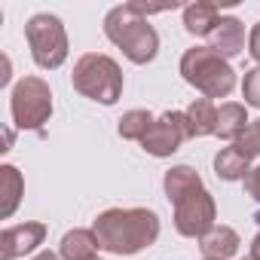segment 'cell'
Wrapping results in <instances>:
<instances>
[{"instance_id":"5","label":"cell","mask_w":260,"mask_h":260,"mask_svg":"<svg viewBox=\"0 0 260 260\" xmlns=\"http://www.w3.org/2000/svg\"><path fill=\"white\" fill-rule=\"evenodd\" d=\"M25 40L31 46V58L43 71H58L68 61V31L58 16L37 13L25 25Z\"/></svg>"},{"instance_id":"15","label":"cell","mask_w":260,"mask_h":260,"mask_svg":"<svg viewBox=\"0 0 260 260\" xmlns=\"http://www.w3.org/2000/svg\"><path fill=\"white\" fill-rule=\"evenodd\" d=\"M184 113H187V122H190L193 138L217 135V107H214L211 98H196V101H190V107H187Z\"/></svg>"},{"instance_id":"14","label":"cell","mask_w":260,"mask_h":260,"mask_svg":"<svg viewBox=\"0 0 260 260\" xmlns=\"http://www.w3.org/2000/svg\"><path fill=\"white\" fill-rule=\"evenodd\" d=\"M98 248H101V245H98L95 233L77 226V230H71V233L61 236L58 254H61V260H95V257H98Z\"/></svg>"},{"instance_id":"9","label":"cell","mask_w":260,"mask_h":260,"mask_svg":"<svg viewBox=\"0 0 260 260\" xmlns=\"http://www.w3.org/2000/svg\"><path fill=\"white\" fill-rule=\"evenodd\" d=\"M46 239V223L40 220H25L16 226H7L0 233V260H19L31 251H37Z\"/></svg>"},{"instance_id":"23","label":"cell","mask_w":260,"mask_h":260,"mask_svg":"<svg viewBox=\"0 0 260 260\" xmlns=\"http://www.w3.org/2000/svg\"><path fill=\"white\" fill-rule=\"evenodd\" d=\"M248 55L260 64V25H254L251 34H248Z\"/></svg>"},{"instance_id":"10","label":"cell","mask_w":260,"mask_h":260,"mask_svg":"<svg viewBox=\"0 0 260 260\" xmlns=\"http://www.w3.org/2000/svg\"><path fill=\"white\" fill-rule=\"evenodd\" d=\"M205 40H208L211 52H217L220 58L230 61V58H236L245 49V25L236 16H220V22L214 25V31Z\"/></svg>"},{"instance_id":"20","label":"cell","mask_w":260,"mask_h":260,"mask_svg":"<svg viewBox=\"0 0 260 260\" xmlns=\"http://www.w3.org/2000/svg\"><path fill=\"white\" fill-rule=\"evenodd\" d=\"M233 144H236V147H239V150H242V153L251 159V162H254V159L260 156V132H257V125L251 122V125L245 128V132H242V135H239Z\"/></svg>"},{"instance_id":"29","label":"cell","mask_w":260,"mask_h":260,"mask_svg":"<svg viewBox=\"0 0 260 260\" xmlns=\"http://www.w3.org/2000/svg\"><path fill=\"white\" fill-rule=\"evenodd\" d=\"M95 260H101V257H95Z\"/></svg>"},{"instance_id":"8","label":"cell","mask_w":260,"mask_h":260,"mask_svg":"<svg viewBox=\"0 0 260 260\" xmlns=\"http://www.w3.org/2000/svg\"><path fill=\"white\" fill-rule=\"evenodd\" d=\"M217 220V202L208 190H199L175 205V230L184 239H202Z\"/></svg>"},{"instance_id":"30","label":"cell","mask_w":260,"mask_h":260,"mask_svg":"<svg viewBox=\"0 0 260 260\" xmlns=\"http://www.w3.org/2000/svg\"><path fill=\"white\" fill-rule=\"evenodd\" d=\"M205 260H208V257H205Z\"/></svg>"},{"instance_id":"24","label":"cell","mask_w":260,"mask_h":260,"mask_svg":"<svg viewBox=\"0 0 260 260\" xmlns=\"http://www.w3.org/2000/svg\"><path fill=\"white\" fill-rule=\"evenodd\" d=\"M254 220H257V226H260V211L254 214ZM248 257H251V260H260V230H257V236L251 239V251H248Z\"/></svg>"},{"instance_id":"12","label":"cell","mask_w":260,"mask_h":260,"mask_svg":"<svg viewBox=\"0 0 260 260\" xmlns=\"http://www.w3.org/2000/svg\"><path fill=\"white\" fill-rule=\"evenodd\" d=\"M162 190H166L169 202L178 205L181 199H187V196H193V193H199L205 187H202V178H199V172L193 166H172L166 172V178H162Z\"/></svg>"},{"instance_id":"22","label":"cell","mask_w":260,"mask_h":260,"mask_svg":"<svg viewBox=\"0 0 260 260\" xmlns=\"http://www.w3.org/2000/svg\"><path fill=\"white\" fill-rule=\"evenodd\" d=\"M245 193L260 205V166H251V172L245 175Z\"/></svg>"},{"instance_id":"4","label":"cell","mask_w":260,"mask_h":260,"mask_svg":"<svg viewBox=\"0 0 260 260\" xmlns=\"http://www.w3.org/2000/svg\"><path fill=\"white\" fill-rule=\"evenodd\" d=\"M71 83L74 89L89 98V101H98V104H116L119 95H122V71L119 64L110 58V55H101V52H86L77 58L74 64V74H71Z\"/></svg>"},{"instance_id":"11","label":"cell","mask_w":260,"mask_h":260,"mask_svg":"<svg viewBox=\"0 0 260 260\" xmlns=\"http://www.w3.org/2000/svg\"><path fill=\"white\" fill-rule=\"evenodd\" d=\"M239 245H242L239 233H236L233 226H226V223H214V226L199 239V248H202V254H205L208 260H230V257L239 254Z\"/></svg>"},{"instance_id":"2","label":"cell","mask_w":260,"mask_h":260,"mask_svg":"<svg viewBox=\"0 0 260 260\" xmlns=\"http://www.w3.org/2000/svg\"><path fill=\"white\" fill-rule=\"evenodd\" d=\"M104 37L116 49H122L132 64H150L159 52V34L135 4L113 7L104 16Z\"/></svg>"},{"instance_id":"1","label":"cell","mask_w":260,"mask_h":260,"mask_svg":"<svg viewBox=\"0 0 260 260\" xmlns=\"http://www.w3.org/2000/svg\"><path fill=\"white\" fill-rule=\"evenodd\" d=\"M92 233L107 254H138L159 239V214L153 208H107L95 217Z\"/></svg>"},{"instance_id":"16","label":"cell","mask_w":260,"mask_h":260,"mask_svg":"<svg viewBox=\"0 0 260 260\" xmlns=\"http://www.w3.org/2000/svg\"><path fill=\"white\" fill-rule=\"evenodd\" d=\"M217 22H220V7L217 4H190V7H184V28L193 37H208Z\"/></svg>"},{"instance_id":"6","label":"cell","mask_w":260,"mask_h":260,"mask_svg":"<svg viewBox=\"0 0 260 260\" xmlns=\"http://www.w3.org/2000/svg\"><path fill=\"white\" fill-rule=\"evenodd\" d=\"M10 110H13V122L19 128H43V122H49L52 116V89L43 77H22L13 86L10 95Z\"/></svg>"},{"instance_id":"19","label":"cell","mask_w":260,"mask_h":260,"mask_svg":"<svg viewBox=\"0 0 260 260\" xmlns=\"http://www.w3.org/2000/svg\"><path fill=\"white\" fill-rule=\"evenodd\" d=\"M156 119H153V113L150 110H141V107H135V110H125L122 116H119V125H116V132H119V138H125V141H144V135L150 132V125H153Z\"/></svg>"},{"instance_id":"21","label":"cell","mask_w":260,"mask_h":260,"mask_svg":"<svg viewBox=\"0 0 260 260\" xmlns=\"http://www.w3.org/2000/svg\"><path fill=\"white\" fill-rule=\"evenodd\" d=\"M242 98H245V104L260 107V68L245 71V80H242Z\"/></svg>"},{"instance_id":"3","label":"cell","mask_w":260,"mask_h":260,"mask_svg":"<svg viewBox=\"0 0 260 260\" xmlns=\"http://www.w3.org/2000/svg\"><path fill=\"white\" fill-rule=\"evenodd\" d=\"M181 77L202 92V98H226L236 89V71L208 46H193L181 55Z\"/></svg>"},{"instance_id":"13","label":"cell","mask_w":260,"mask_h":260,"mask_svg":"<svg viewBox=\"0 0 260 260\" xmlns=\"http://www.w3.org/2000/svg\"><path fill=\"white\" fill-rule=\"evenodd\" d=\"M25 196V178L16 166H0V220H10Z\"/></svg>"},{"instance_id":"28","label":"cell","mask_w":260,"mask_h":260,"mask_svg":"<svg viewBox=\"0 0 260 260\" xmlns=\"http://www.w3.org/2000/svg\"><path fill=\"white\" fill-rule=\"evenodd\" d=\"M242 260H251V257H242Z\"/></svg>"},{"instance_id":"26","label":"cell","mask_w":260,"mask_h":260,"mask_svg":"<svg viewBox=\"0 0 260 260\" xmlns=\"http://www.w3.org/2000/svg\"><path fill=\"white\" fill-rule=\"evenodd\" d=\"M10 83V58H4V74H0V86Z\"/></svg>"},{"instance_id":"18","label":"cell","mask_w":260,"mask_h":260,"mask_svg":"<svg viewBox=\"0 0 260 260\" xmlns=\"http://www.w3.org/2000/svg\"><path fill=\"white\" fill-rule=\"evenodd\" d=\"M245 128H248V110H245V104L226 101V104L217 107V138L236 141Z\"/></svg>"},{"instance_id":"17","label":"cell","mask_w":260,"mask_h":260,"mask_svg":"<svg viewBox=\"0 0 260 260\" xmlns=\"http://www.w3.org/2000/svg\"><path fill=\"white\" fill-rule=\"evenodd\" d=\"M248 172H251V159H248L236 144L223 147V150L214 156V175H217L220 181H245Z\"/></svg>"},{"instance_id":"7","label":"cell","mask_w":260,"mask_h":260,"mask_svg":"<svg viewBox=\"0 0 260 260\" xmlns=\"http://www.w3.org/2000/svg\"><path fill=\"white\" fill-rule=\"evenodd\" d=\"M193 132H190V122H187V113L184 110H166L162 116H156V122L150 125V132L144 135L141 147L144 153L156 156V159H166L172 153L181 150L184 141H190Z\"/></svg>"},{"instance_id":"27","label":"cell","mask_w":260,"mask_h":260,"mask_svg":"<svg viewBox=\"0 0 260 260\" xmlns=\"http://www.w3.org/2000/svg\"><path fill=\"white\" fill-rule=\"evenodd\" d=\"M254 125H257V132H260V119H257V122H254Z\"/></svg>"},{"instance_id":"25","label":"cell","mask_w":260,"mask_h":260,"mask_svg":"<svg viewBox=\"0 0 260 260\" xmlns=\"http://www.w3.org/2000/svg\"><path fill=\"white\" fill-rule=\"evenodd\" d=\"M31 260H61V254H55V251H37Z\"/></svg>"}]
</instances>
